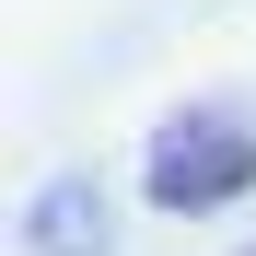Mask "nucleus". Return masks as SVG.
Here are the masks:
<instances>
[{"label": "nucleus", "mask_w": 256, "mask_h": 256, "mask_svg": "<svg viewBox=\"0 0 256 256\" xmlns=\"http://www.w3.org/2000/svg\"><path fill=\"white\" fill-rule=\"evenodd\" d=\"M140 186H152V210H186V222H198V210H222V198L256 186V128H244L233 105H186V116L152 140Z\"/></svg>", "instance_id": "nucleus-1"}, {"label": "nucleus", "mask_w": 256, "mask_h": 256, "mask_svg": "<svg viewBox=\"0 0 256 256\" xmlns=\"http://www.w3.org/2000/svg\"><path fill=\"white\" fill-rule=\"evenodd\" d=\"M116 233H105V186H82V175H58L47 198H35V256H105Z\"/></svg>", "instance_id": "nucleus-2"}, {"label": "nucleus", "mask_w": 256, "mask_h": 256, "mask_svg": "<svg viewBox=\"0 0 256 256\" xmlns=\"http://www.w3.org/2000/svg\"><path fill=\"white\" fill-rule=\"evenodd\" d=\"M244 256H256V244H244Z\"/></svg>", "instance_id": "nucleus-3"}]
</instances>
